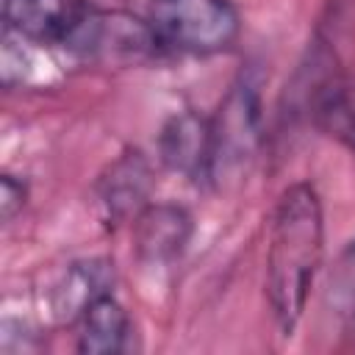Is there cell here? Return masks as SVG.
Returning a JSON list of instances; mask_svg holds the SVG:
<instances>
[{"mask_svg": "<svg viewBox=\"0 0 355 355\" xmlns=\"http://www.w3.org/2000/svg\"><path fill=\"white\" fill-rule=\"evenodd\" d=\"M311 114L322 133L355 155V75H333L319 83Z\"/></svg>", "mask_w": 355, "mask_h": 355, "instance_id": "30bf717a", "label": "cell"}, {"mask_svg": "<svg viewBox=\"0 0 355 355\" xmlns=\"http://www.w3.org/2000/svg\"><path fill=\"white\" fill-rule=\"evenodd\" d=\"M164 50L211 55L239 36V14L230 0H141V14Z\"/></svg>", "mask_w": 355, "mask_h": 355, "instance_id": "7a4b0ae2", "label": "cell"}, {"mask_svg": "<svg viewBox=\"0 0 355 355\" xmlns=\"http://www.w3.org/2000/svg\"><path fill=\"white\" fill-rule=\"evenodd\" d=\"M150 186H153L150 164L139 150H133L111 164V169L97 183V194L111 219H125L144 208Z\"/></svg>", "mask_w": 355, "mask_h": 355, "instance_id": "52a82bcc", "label": "cell"}, {"mask_svg": "<svg viewBox=\"0 0 355 355\" xmlns=\"http://www.w3.org/2000/svg\"><path fill=\"white\" fill-rule=\"evenodd\" d=\"M158 153L161 161L191 178V180H211L214 175V128L211 119L183 111L172 116L158 139Z\"/></svg>", "mask_w": 355, "mask_h": 355, "instance_id": "5b68a950", "label": "cell"}, {"mask_svg": "<svg viewBox=\"0 0 355 355\" xmlns=\"http://www.w3.org/2000/svg\"><path fill=\"white\" fill-rule=\"evenodd\" d=\"M324 222L322 205L308 183L288 186L272 214L266 247V294L277 327L291 336L297 327L313 277L322 266Z\"/></svg>", "mask_w": 355, "mask_h": 355, "instance_id": "6da1fadb", "label": "cell"}, {"mask_svg": "<svg viewBox=\"0 0 355 355\" xmlns=\"http://www.w3.org/2000/svg\"><path fill=\"white\" fill-rule=\"evenodd\" d=\"M114 272L105 261H78L69 263L61 280L53 286V313L58 322H78L80 313L103 294H111Z\"/></svg>", "mask_w": 355, "mask_h": 355, "instance_id": "ba28073f", "label": "cell"}, {"mask_svg": "<svg viewBox=\"0 0 355 355\" xmlns=\"http://www.w3.org/2000/svg\"><path fill=\"white\" fill-rule=\"evenodd\" d=\"M214 128V175L211 180H222L239 169H244L261 139V103L252 80L241 78L230 86L219 114L211 119Z\"/></svg>", "mask_w": 355, "mask_h": 355, "instance_id": "3957f363", "label": "cell"}, {"mask_svg": "<svg viewBox=\"0 0 355 355\" xmlns=\"http://www.w3.org/2000/svg\"><path fill=\"white\" fill-rule=\"evenodd\" d=\"M92 8L86 0H3V19L19 39L72 50Z\"/></svg>", "mask_w": 355, "mask_h": 355, "instance_id": "277c9868", "label": "cell"}, {"mask_svg": "<svg viewBox=\"0 0 355 355\" xmlns=\"http://www.w3.org/2000/svg\"><path fill=\"white\" fill-rule=\"evenodd\" d=\"M25 183L17 180L14 175H3L0 178V208H3V219L8 222L25 202Z\"/></svg>", "mask_w": 355, "mask_h": 355, "instance_id": "7c38bea8", "label": "cell"}, {"mask_svg": "<svg viewBox=\"0 0 355 355\" xmlns=\"http://www.w3.org/2000/svg\"><path fill=\"white\" fill-rule=\"evenodd\" d=\"M327 302L338 319L355 324V241L338 255V261L330 272Z\"/></svg>", "mask_w": 355, "mask_h": 355, "instance_id": "8fae6325", "label": "cell"}, {"mask_svg": "<svg viewBox=\"0 0 355 355\" xmlns=\"http://www.w3.org/2000/svg\"><path fill=\"white\" fill-rule=\"evenodd\" d=\"M130 341V316L111 297H97L78 319V349L86 355L125 352Z\"/></svg>", "mask_w": 355, "mask_h": 355, "instance_id": "9c48e42d", "label": "cell"}, {"mask_svg": "<svg viewBox=\"0 0 355 355\" xmlns=\"http://www.w3.org/2000/svg\"><path fill=\"white\" fill-rule=\"evenodd\" d=\"M191 216L172 202L144 205L133 222V247L141 263L161 266L175 261L191 239Z\"/></svg>", "mask_w": 355, "mask_h": 355, "instance_id": "8992f818", "label": "cell"}]
</instances>
